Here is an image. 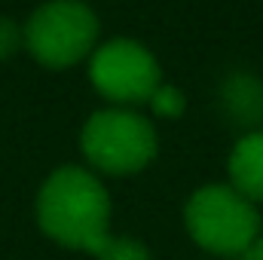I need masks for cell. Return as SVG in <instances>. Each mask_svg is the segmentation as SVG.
I'll list each match as a JSON object with an SVG mask.
<instances>
[{
	"label": "cell",
	"mask_w": 263,
	"mask_h": 260,
	"mask_svg": "<svg viewBox=\"0 0 263 260\" xmlns=\"http://www.w3.org/2000/svg\"><path fill=\"white\" fill-rule=\"evenodd\" d=\"M147 107H150L156 117H162V120H178V117L187 110V98H184V92H181L178 86L159 83L156 92L147 98Z\"/></svg>",
	"instance_id": "9"
},
{
	"label": "cell",
	"mask_w": 263,
	"mask_h": 260,
	"mask_svg": "<svg viewBox=\"0 0 263 260\" xmlns=\"http://www.w3.org/2000/svg\"><path fill=\"white\" fill-rule=\"evenodd\" d=\"M220 98L236 123H257L263 117V83L251 73H233L223 83Z\"/></svg>",
	"instance_id": "7"
},
{
	"label": "cell",
	"mask_w": 263,
	"mask_h": 260,
	"mask_svg": "<svg viewBox=\"0 0 263 260\" xmlns=\"http://www.w3.org/2000/svg\"><path fill=\"white\" fill-rule=\"evenodd\" d=\"M89 80L117 107L147 104V98L162 83L159 62L150 49H144L138 40L117 37L101 43L89 59Z\"/></svg>",
	"instance_id": "5"
},
{
	"label": "cell",
	"mask_w": 263,
	"mask_h": 260,
	"mask_svg": "<svg viewBox=\"0 0 263 260\" xmlns=\"http://www.w3.org/2000/svg\"><path fill=\"white\" fill-rule=\"evenodd\" d=\"M110 193L92 169L62 165L37 193L40 230L70 251L95 254L110 239Z\"/></svg>",
	"instance_id": "1"
},
{
	"label": "cell",
	"mask_w": 263,
	"mask_h": 260,
	"mask_svg": "<svg viewBox=\"0 0 263 260\" xmlns=\"http://www.w3.org/2000/svg\"><path fill=\"white\" fill-rule=\"evenodd\" d=\"M239 260H263V233L248 245V248H245V251H242V254H239Z\"/></svg>",
	"instance_id": "11"
},
{
	"label": "cell",
	"mask_w": 263,
	"mask_h": 260,
	"mask_svg": "<svg viewBox=\"0 0 263 260\" xmlns=\"http://www.w3.org/2000/svg\"><path fill=\"white\" fill-rule=\"evenodd\" d=\"M92 257L95 260H153V251L135 236H110Z\"/></svg>",
	"instance_id": "8"
},
{
	"label": "cell",
	"mask_w": 263,
	"mask_h": 260,
	"mask_svg": "<svg viewBox=\"0 0 263 260\" xmlns=\"http://www.w3.org/2000/svg\"><path fill=\"white\" fill-rule=\"evenodd\" d=\"M80 150L95 175L129 178L156 159L159 138L144 114L132 107H104L86 120L80 132Z\"/></svg>",
	"instance_id": "2"
},
{
	"label": "cell",
	"mask_w": 263,
	"mask_h": 260,
	"mask_svg": "<svg viewBox=\"0 0 263 260\" xmlns=\"http://www.w3.org/2000/svg\"><path fill=\"white\" fill-rule=\"evenodd\" d=\"M230 187L254 205H263V132L242 135L230 150Z\"/></svg>",
	"instance_id": "6"
},
{
	"label": "cell",
	"mask_w": 263,
	"mask_h": 260,
	"mask_svg": "<svg viewBox=\"0 0 263 260\" xmlns=\"http://www.w3.org/2000/svg\"><path fill=\"white\" fill-rule=\"evenodd\" d=\"M22 46H25V31L9 15H0V59L15 55Z\"/></svg>",
	"instance_id": "10"
},
{
	"label": "cell",
	"mask_w": 263,
	"mask_h": 260,
	"mask_svg": "<svg viewBox=\"0 0 263 260\" xmlns=\"http://www.w3.org/2000/svg\"><path fill=\"white\" fill-rule=\"evenodd\" d=\"M187 236L214 257H239L263 233V217L251 199L230 184H205L184 205Z\"/></svg>",
	"instance_id": "3"
},
{
	"label": "cell",
	"mask_w": 263,
	"mask_h": 260,
	"mask_svg": "<svg viewBox=\"0 0 263 260\" xmlns=\"http://www.w3.org/2000/svg\"><path fill=\"white\" fill-rule=\"evenodd\" d=\"M25 46L43 67L65 70L95 52L98 15L80 0H49L25 22Z\"/></svg>",
	"instance_id": "4"
}]
</instances>
